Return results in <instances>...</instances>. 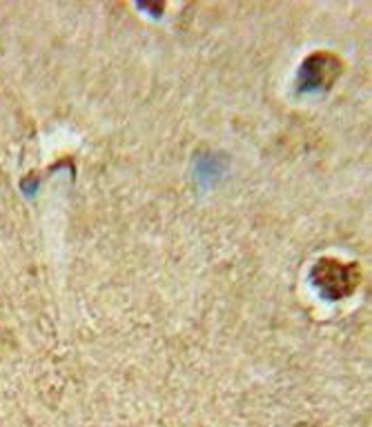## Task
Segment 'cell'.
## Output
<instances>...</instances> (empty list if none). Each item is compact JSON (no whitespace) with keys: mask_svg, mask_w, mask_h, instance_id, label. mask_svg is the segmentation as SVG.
<instances>
[{"mask_svg":"<svg viewBox=\"0 0 372 427\" xmlns=\"http://www.w3.org/2000/svg\"><path fill=\"white\" fill-rule=\"evenodd\" d=\"M312 283L319 294L328 300H339L352 294L359 283V272L355 265H343L339 261H319L312 269Z\"/></svg>","mask_w":372,"mask_h":427,"instance_id":"1","label":"cell"},{"mask_svg":"<svg viewBox=\"0 0 372 427\" xmlns=\"http://www.w3.org/2000/svg\"><path fill=\"white\" fill-rule=\"evenodd\" d=\"M339 72H341V65L334 56L317 51L301 65L297 87L299 92H323V89H328L334 83Z\"/></svg>","mask_w":372,"mask_h":427,"instance_id":"2","label":"cell"}]
</instances>
